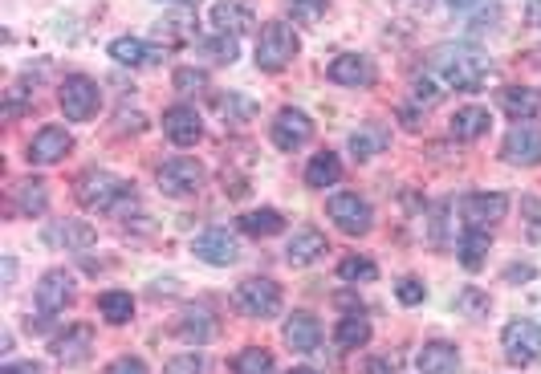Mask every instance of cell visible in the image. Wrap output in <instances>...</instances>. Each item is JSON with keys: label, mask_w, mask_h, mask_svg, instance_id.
I'll return each mask as SVG.
<instances>
[{"label": "cell", "mask_w": 541, "mask_h": 374, "mask_svg": "<svg viewBox=\"0 0 541 374\" xmlns=\"http://www.w3.org/2000/svg\"><path fill=\"white\" fill-rule=\"evenodd\" d=\"M285 13L293 17V25H314L326 17V0H285Z\"/></svg>", "instance_id": "obj_36"}, {"label": "cell", "mask_w": 541, "mask_h": 374, "mask_svg": "<svg viewBox=\"0 0 541 374\" xmlns=\"http://www.w3.org/2000/svg\"><path fill=\"white\" fill-rule=\"evenodd\" d=\"M395 297H399L403 305H419V301H424V297H428V289H424V285H419L415 277H403V281L395 285Z\"/></svg>", "instance_id": "obj_44"}, {"label": "cell", "mask_w": 541, "mask_h": 374, "mask_svg": "<svg viewBox=\"0 0 541 374\" xmlns=\"http://www.w3.org/2000/svg\"><path fill=\"white\" fill-rule=\"evenodd\" d=\"M13 208L21 216H41L49 208V192H45V179H21L13 187Z\"/></svg>", "instance_id": "obj_28"}, {"label": "cell", "mask_w": 541, "mask_h": 374, "mask_svg": "<svg viewBox=\"0 0 541 374\" xmlns=\"http://www.w3.org/2000/svg\"><path fill=\"white\" fill-rule=\"evenodd\" d=\"M167 5H184V9H196L200 0H167Z\"/></svg>", "instance_id": "obj_49"}, {"label": "cell", "mask_w": 541, "mask_h": 374, "mask_svg": "<svg viewBox=\"0 0 541 374\" xmlns=\"http://www.w3.org/2000/svg\"><path fill=\"white\" fill-rule=\"evenodd\" d=\"M432 74L440 86H452V90H480L493 74V61L480 53L476 45H440L432 49Z\"/></svg>", "instance_id": "obj_1"}, {"label": "cell", "mask_w": 541, "mask_h": 374, "mask_svg": "<svg viewBox=\"0 0 541 374\" xmlns=\"http://www.w3.org/2000/svg\"><path fill=\"white\" fill-rule=\"evenodd\" d=\"M253 25H257V17H253L249 0H216V5H212V29L224 33V37H240V33H249Z\"/></svg>", "instance_id": "obj_16"}, {"label": "cell", "mask_w": 541, "mask_h": 374, "mask_svg": "<svg viewBox=\"0 0 541 374\" xmlns=\"http://www.w3.org/2000/svg\"><path fill=\"white\" fill-rule=\"evenodd\" d=\"M489 244H493V236H489L485 228H464V232H460V240H456V257H460V265H464L468 273L485 269Z\"/></svg>", "instance_id": "obj_23"}, {"label": "cell", "mask_w": 541, "mask_h": 374, "mask_svg": "<svg viewBox=\"0 0 541 374\" xmlns=\"http://www.w3.org/2000/svg\"><path fill=\"white\" fill-rule=\"evenodd\" d=\"M501 110L517 122H529L541 114V90H529V86H505L501 90Z\"/></svg>", "instance_id": "obj_27"}, {"label": "cell", "mask_w": 541, "mask_h": 374, "mask_svg": "<svg viewBox=\"0 0 541 374\" xmlns=\"http://www.w3.org/2000/svg\"><path fill=\"white\" fill-rule=\"evenodd\" d=\"M501 155H505V163H513V167H537V163H541V131L529 127V122H521V127H513V131L505 135Z\"/></svg>", "instance_id": "obj_13"}, {"label": "cell", "mask_w": 541, "mask_h": 374, "mask_svg": "<svg viewBox=\"0 0 541 374\" xmlns=\"http://www.w3.org/2000/svg\"><path fill=\"white\" fill-rule=\"evenodd\" d=\"M289 374H318V370H314V366H293Z\"/></svg>", "instance_id": "obj_50"}, {"label": "cell", "mask_w": 541, "mask_h": 374, "mask_svg": "<svg viewBox=\"0 0 541 374\" xmlns=\"http://www.w3.org/2000/svg\"><path fill=\"white\" fill-rule=\"evenodd\" d=\"M326 212L338 224V232H346V236H367L375 228V212L358 192H334L326 200Z\"/></svg>", "instance_id": "obj_7"}, {"label": "cell", "mask_w": 541, "mask_h": 374, "mask_svg": "<svg viewBox=\"0 0 541 374\" xmlns=\"http://www.w3.org/2000/svg\"><path fill=\"white\" fill-rule=\"evenodd\" d=\"M163 374H204V354H196V350L175 354V358H167Z\"/></svg>", "instance_id": "obj_40"}, {"label": "cell", "mask_w": 541, "mask_h": 374, "mask_svg": "<svg viewBox=\"0 0 541 374\" xmlns=\"http://www.w3.org/2000/svg\"><path fill=\"white\" fill-rule=\"evenodd\" d=\"M411 98H415L419 106H436V102L444 98V90H440V82H436V78H415Z\"/></svg>", "instance_id": "obj_43"}, {"label": "cell", "mask_w": 541, "mask_h": 374, "mask_svg": "<svg viewBox=\"0 0 541 374\" xmlns=\"http://www.w3.org/2000/svg\"><path fill=\"white\" fill-rule=\"evenodd\" d=\"M334 342H338L342 350H363V346L371 342V322H367V318H358V314L342 318V322L334 326Z\"/></svg>", "instance_id": "obj_32"}, {"label": "cell", "mask_w": 541, "mask_h": 374, "mask_svg": "<svg viewBox=\"0 0 541 374\" xmlns=\"http://www.w3.org/2000/svg\"><path fill=\"white\" fill-rule=\"evenodd\" d=\"M57 106H62V114H66L70 122H90V118L98 114V106H102V90H98L94 78L70 74V78L62 82V90H57Z\"/></svg>", "instance_id": "obj_5"}, {"label": "cell", "mask_w": 541, "mask_h": 374, "mask_svg": "<svg viewBox=\"0 0 541 374\" xmlns=\"http://www.w3.org/2000/svg\"><path fill=\"white\" fill-rule=\"evenodd\" d=\"M90 350H94V330H90V326H70L62 338L53 342V354L62 358L66 366L86 362V358H90Z\"/></svg>", "instance_id": "obj_25"}, {"label": "cell", "mask_w": 541, "mask_h": 374, "mask_svg": "<svg viewBox=\"0 0 541 374\" xmlns=\"http://www.w3.org/2000/svg\"><path fill=\"white\" fill-rule=\"evenodd\" d=\"M192 253L204 261V265H216V269H228L240 261V240L228 232V228H208L196 236L192 244Z\"/></svg>", "instance_id": "obj_10"}, {"label": "cell", "mask_w": 541, "mask_h": 374, "mask_svg": "<svg viewBox=\"0 0 541 374\" xmlns=\"http://www.w3.org/2000/svg\"><path fill=\"white\" fill-rule=\"evenodd\" d=\"M505 277H509V281H517V277H533V269H529V265H513Z\"/></svg>", "instance_id": "obj_47"}, {"label": "cell", "mask_w": 541, "mask_h": 374, "mask_svg": "<svg viewBox=\"0 0 541 374\" xmlns=\"http://www.w3.org/2000/svg\"><path fill=\"white\" fill-rule=\"evenodd\" d=\"M501 350L513 366H533L541 358V326L529 318H517L501 330Z\"/></svg>", "instance_id": "obj_8"}, {"label": "cell", "mask_w": 541, "mask_h": 374, "mask_svg": "<svg viewBox=\"0 0 541 374\" xmlns=\"http://www.w3.org/2000/svg\"><path fill=\"white\" fill-rule=\"evenodd\" d=\"M460 216H464V228L493 232L509 216V196H501V192H468L460 200Z\"/></svg>", "instance_id": "obj_9"}, {"label": "cell", "mask_w": 541, "mask_h": 374, "mask_svg": "<svg viewBox=\"0 0 541 374\" xmlns=\"http://www.w3.org/2000/svg\"><path fill=\"white\" fill-rule=\"evenodd\" d=\"M322 253H330V244H326V236H322L318 228H297V232L289 236V244H285V261H289L293 269L314 265Z\"/></svg>", "instance_id": "obj_18"}, {"label": "cell", "mask_w": 541, "mask_h": 374, "mask_svg": "<svg viewBox=\"0 0 541 374\" xmlns=\"http://www.w3.org/2000/svg\"><path fill=\"white\" fill-rule=\"evenodd\" d=\"M155 183H159L163 196L184 200V196H196L200 187H204V167H200V159H192V155H171L167 163H159Z\"/></svg>", "instance_id": "obj_4"}, {"label": "cell", "mask_w": 541, "mask_h": 374, "mask_svg": "<svg viewBox=\"0 0 541 374\" xmlns=\"http://www.w3.org/2000/svg\"><path fill=\"white\" fill-rule=\"evenodd\" d=\"M330 82H338V86H375V61L367 57V53H342V57H334L330 61Z\"/></svg>", "instance_id": "obj_17"}, {"label": "cell", "mask_w": 541, "mask_h": 374, "mask_svg": "<svg viewBox=\"0 0 541 374\" xmlns=\"http://www.w3.org/2000/svg\"><path fill=\"white\" fill-rule=\"evenodd\" d=\"M456 309H460V314H468V318H485L489 314V297L480 293V289H464L456 297Z\"/></svg>", "instance_id": "obj_39"}, {"label": "cell", "mask_w": 541, "mask_h": 374, "mask_svg": "<svg viewBox=\"0 0 541 374\" xmlns=\"http://www.w3.org/2000/svg\"><path fill=\"white\" fill-rule=\"evenodd\" d=\"M110 57L118 61V66L147 70V66H159V61H163V49L147 45L143 37H114V41H110Z\"/></svg>", "instance_id": "obj_19"}, {"label": "cell", "mask_w": 541, "mask_h": 374, "mask_svg": "<svg viewBox=\"0 0 541 374\" xmlns=\"http://www.w3.org/2000/svg\"><path fill=\"white\" fill-rule=\"evenodd\" d=\"M273 370H277V362L265 346H245L232 358V374H273Z\"/></svg>", "instance_id": "obj_35"}, {"label": "cell", "mask_w": 541, "mask_h": 374, "mask_svg": "<svg viewBox=\"0 0 541 374\" xmlns=\"http://www.w3.org/2000/svg\"><path fill=\"white\" fill-rule=\"evenodd\" d=\"M179 338L192 342V346H204L216 338V318H212V309L208 305H188L184 314H179Z\"/></svg>", "instance_id": "obj_21"}, {"label": "cell", "mask_w": 541, "mask_h": 374, "mask_svg": "<svg viewBox=\"0 0 541 374\" xmlns=\"http://www.w3.org/2000/svg\"><path fill=\"white\" fill-rule=\"evenodd\" d=\"M489 110L485 106H464V110H456L452 114V122H448V131H452V139H460V143H476L480 135L489 131Z\"/></svg>", "instance_id": "obj_26"}, {"label": "cell", "mask_w": 541, "mask_h": 374, "mask_svg": "<svg viewBox=\"0 0 541 374\" xmlns=\"http://www.w3.org/2000/svg\"><path fill=\"white\" fill-rule=\"evenodd\" d=\"M106 374H151V370H147V362H143V358L123 354V358H114V362L106 366Z\"/></svg>", "instance_id": "obj_45"}, {"label": "cell", "mask_w": 541, "mask_h": 374, "mask_svg": "<svg viewBox=\"0 0 541 374\" xmlns=\"http://www.w3.org/2000/svg\"><path fill=\"white\" fill-rule=\"evenodd\" d=\"M338 277L342 281H375L379 265L371 257H346V261H338Z\"/></svg>", "instance_id": "obj_37"}, {"label": "cell", "mask_w": 541, "mask_h": 374, "mask_svg": "<svg viewBox=\"0 0 541 374\" xmlns=\"http://www.w3.org/2000/svg\"><path fill=\"white\" fill-rule=\"evenodd\" d=\"M448 9L464 13L476 29H493V21L501 17V5H497V0H448Z\"/></svg>", "instance_id": "obj_33"}, {"label": "cell", "mask_w": 541, "mask_h": 374, "mask_svg": "<svg viewBox=\"0 0 541 374\" xmlns=\"http://www.w3.org/2000/svg\"><path fill=\"white\" fill-rule=\"evenodd\" d=\"M0 374H41V366H37V362H9Z\"/></svg>", "instance_id": "obj_46"}, {"label": "cell", "mask_w": 541, "mask_h": 374, "mask_svg": "<svg viewBox=\"0 0 541 374\" xmlns=\"http://www.w3.org/2000/svg\"><path fill=\"white\" fill-rule=\"evenodd\" d=\"M285 342H289V350H297V354H314V350H318V342H322V326H318V318H314V314H306V309H297V314H289V322H285Z\"/></svg>", "instance_id": "obj_20"}, {"label": "cell", "mask_w": 541, "mask_h": 374, "mask_svg": "<svg viewBox=\"0 0 541 374\" xmlns=\"http://www.w3.org/2000/svg\"><path fill=\"white\" fill-rule=\"evenodd\" d=\"M78 204L86 212H127L135 208V183L110 171H86L78 179Z\"/></svg>", "instance_id": "obj_2"}, {"label": "cell", "mask_w": 541, "mask_h": 374, "mask_svg": "<svg viewBox=\"0 0 541 374\" xmlns=\"http://www.w3.org/2000/svg\"><path fill=\"white\" fill-rule=\"evenodd\" d=\"M98 240V232L86 224V220H57V224H49L45 228V244H53V248H90Z\"/></svg>", "instance_id": "obj_22"}, {"label": "cell", "mask_w": 541, "mask_h": 374, "mask_svg": "<svg viewBox=\"0 0 541 374\" xmlns=\"http://www.w3.org/2000/svg\"><path fill=\"white\" fill-rule=\"evenodd\" d=\"M521 220H525V236L541 244V200L537 196H525L521 200Z\"/></svg>", "instance_id": "obj_41"}, {"label": "cell", "mask_w": 541, "mask_h": 374, "mask_svg": "<svg viewBox=\"0 0 541 374\" xmlns=\"http://www.w3.org/2000/svg\"><path fill=\"white\" fill-rule=\"evenodd\" d=\"M419 374H456L460 370V350L452 342H428L415 358Z\"/></svg>", "instance_id": "obj_24"}, {"label": "cell", "mask_w": 541, "mask_h": 374, "mask_svg": "<svg viewBox=\"0 0 541 374\" xmlns=\"http://www.w3.org/2000/svg\"><path fill=\"white\" fill-rule=\"evenodd\" d=\"M98 314H102L110 326H127V322L135 318V297L123 293V289H106V293L98 297Z\"/></svg>", "instance_id": "obj_30"}, {"label": "cell", "mask_w": 541, "mask_h": 374, "mask_svg": "<svg viewBox=\"0 0 541 374\" xmlns=\"http://www.w3.org/2000/svg\"><path fill=\"white\" fill-rule=\"evenodd\" d=\"M118 122H123V131H127V114H118ZM131 127H135V131H143V127H147L143 114H135V118H131Z\"/></svg>", "instance_id": "obj_48"}, {"label": "cell", "mask_w": 541, "mask_h": 374, "mask_svg": "<svg viewBox=\"0 0 541 374\" xmlns=\"http://www.w3.org/2000/svg\"><path fill=\"white\" fill-rule=\"evenodd\" d=\"M236 309L249 318H277L281 314V285L273 277H249L236 285Z\"/></svg>", "instance_id": "obj_6"}, {"label": "cell", "mask_w": 541, "mask_h": 374, "mask_svg": "<svg viewBox=\"0 0 541 374\" xmlns=\"http://www.w3.org/2000/svg\"><path fill=\"white\" fill-rule=\"evenodd\" d=\"M285 228V220H281V212H273V208H257V212H245L240 216V232L245 236H277Z\"/></svg>", "instance_id": "obj_34"}, {"label": "cell", "mask_w": 541, "mask_h": 374, "mask_svg": "<svg viewBox=\"0 0 541 374\" xmlns=\"http://www.w3.org/2000/svg\"><path fill=\"white\" fill-rule=\"evenodd\" d=\"M175 90L179 94H200V90H208V74L204 70H196V66H184V70H175Z\"/></svg>", "instance_id": "obj_38"}, {"label": "cell", "mask_w": 541, "mask_h": 374, "mask_svg": "<svg viewBox=\"0 0 541 374\" xmlns=\"http://www.w3.org/2000/svg\"><path fill=\"white\" fill-rule=\"evenodd\" d=\"M310 139H314V122H310L306 110H293V106L277 110V118H273V143L281 151H297V147H306Z\"/></svg>", "instance_id": "obj_11"}, {"label": "cell", "mask_w": 541, "mask_h": 374, "mask_svg": "<svg viewBox=\"0 0 541 374\" xmlns=\"http://www.w3.org/2000/svg\"><path fill=\"white\" fill-rule=\"evenodd\" d=\"M297 49H302V41H297V33L285 25V21H269L257 37V70L265 74H277L285 70L289 61L297 57Z\"/></svg>", "instance_id": "obj_3"}, {"label": "cell", "mask_w": 541, "mask_h": 374, "mask_svg": "<svg viewBox=\"0 0 541 374\" xmlns=\"http://www.w3.org/2000/svg\"><path fill=\"white\" fill-rule=\"evenodd\" d=\"M70 301H74V277L66 269H49L37 281V309L41 314H62Z\"/></svg>", "instance_id": "obj_15"}, {"label": "cell", "mask_w": 541, "mask_h": 374, "mask_svg": "<svg viewBox=\"0 0 541 374\" xmlns=\"http://www.w3.org/2000/svg\"><path fill=\"white\" fill-rule=\"evenodd\" d=\"M391 143V131L387 127H379V122H363L354 135H350V151L358 155V159H375L383 147Z\"/></svg>", "instance_id": "obj_29"}, {"label": "cell", "mask_w": 541, "mask_h": 374, "mask_svg": "<svg viewBox=\"0 0 541 374\" xmlns=\"http://www.w3.org/2000/svg\"><path fill=\"white\" fill-rule=\"evenodd\" d=\"M163 135L175 143V147H192V143H200V135H204V122H200V114H196V106H167L163 110Z\"/></svg>", "instance_id": "obj_14"}, {"label": "cell", "mask_w": 541, "mask_h": 374, "mask_svg": "<svg viewBox=\"0 0 541 374\" xmlns=\"http://www.w3.org/2000/svg\"><path fill=\"white\" fill-rule=\"evenodd\" d=\"M338 179H342V159H338L334 151H322V155L310 159V167H306V187H334Z\"/></svg>", "instance_id": "obj_31"}, {"label": "cell", "mask_w": 541, "mask_h": 374, "mask_svg": "<svg viewBox=\"0 0 541 374\" xmlns=\"http://www.w3.org/2000/svg\"><path fill=\"white\" fill-rule=\"evenodd\" d=\"M204 53H212V61H224V66H232V61H236V37L216 33L212 41H204Z\"/></svg>", "instance_id": "obj_42"}, {"label": "cell", "mask_w": 541, "mask_h": 374, "mask_svg": "<svg viewBox=\"0 0 541 374\" xmlns=\"http://www.w3.org/2000/svg\"><path fill=\"white\" fill-rule=\"evenodd\" d=\"M70 151H74V135H70L66 127H41V131L33 135L25 159L37 163V167H49V163H62Z\"/></svg>", "instance_id": "obj_12"}]
</instances>
